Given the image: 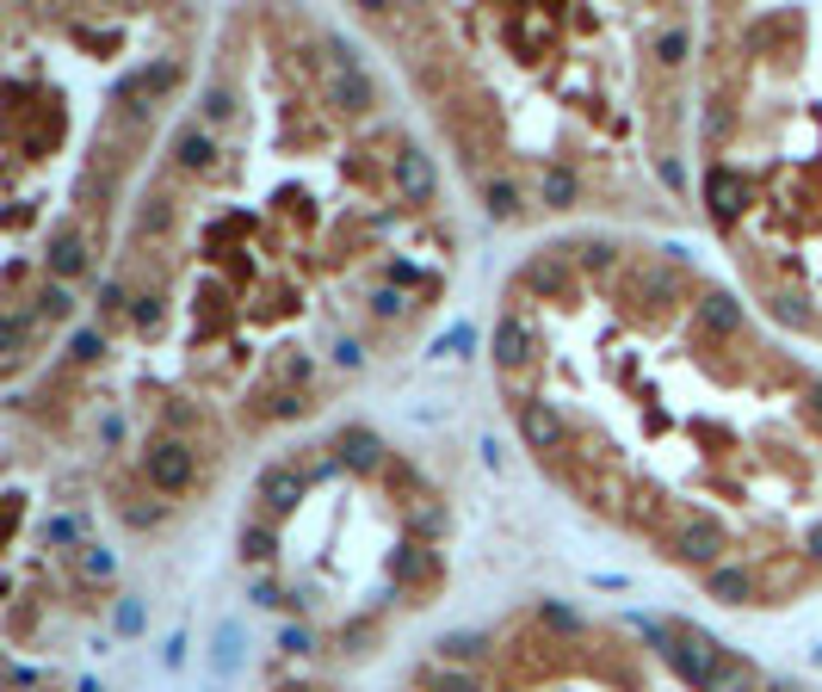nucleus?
Here are the masks:
<instances>
[{
  "instance_id": "6",
  "label": "nucleus",
  "mask_w": 822,
  "mask_h": 692,
  "mask_svg": "<svg viewBox=\"0 0 822 692\" xmlns=\"http://www.w3.org/2000/svg\"><path fill=\"white\" fill-rule=\"evenodd\" d=\"M717 655H724V643H711L706 631H692V625H680L662 662H668V668L680 674L687 687H699V692H706V687H711V668H717Z\"/></svg>"
},
{
  "instance_id": "44",
  "label": "nucleus",
  "mask_w": 822,
  "mask_h": 692,
  "mask_svg": "<svg viewBox=\"0 0 822 692\" xmlns=\"http://www.w3.org/2000/svg\"><path fill=\"white\" fill-rule=\"evenodd\" d=\"M334 366H341V371H359V366H365V346H359V341H334Z\"/></svg>"
},
{
  "instance_id": "48",
  "label": "nucleus",
  "mask_w": 822,
  "mask_h": 692,
  "mask_svg": "<svg viewBox=\"0 0 822 692\" xmlns=\"http://www.w3.org/2000/svg\"><path fill=\"white\" fill-rule=\"evenodd\" d=\"M803 557H810V563H822V519L810 526V532H803Z\"/></svg>"
},
{
  "instance_id": "46",
  "label": "nucleus",
  "mask_w": 822,
  "mask_h": 692,
  "mask_svg": "<svg viewBox=\"0 0 822 692\" xmlns=\"http://www.w3.org/2000/svg\"><path fill=\"white\" fill-rule=\"evenodd\" d=\"M445 346H452V353H464V346H477V334H470V328H452V334H440V341H433V353H445Z\"/></svg>"
},
{
  "instance_id": "39",
  "label": "nucleus",
  "mask_w": 822,
  "mask_h": 692,
  "mask_svg": "<svg viewBox=\"0 0 822 692\" xmlns=\"http://www.w3.org/2000/svg\"><path fill=\"white\" fill-rule=\"evenodd\" d=\"M773 316H780V322H792V328H803V322H810V309H803V297H792V291H780V297H773Z\"/></svg>"
},
{
  "instance_id": "3",
  "label": "nucleus",
  "mask_w": 822,
  "mask_h": 692,
  "mask_svg": "<svg viewBox=\"0 0 822 692\" xmlns=\"http://www.w3.org/2000/svg\"><path fill=\"white\" fill-rule=\"evenodd\" d=\"M489 353H495L501 378H519V371L538 359V328L519 316V309H501L495 328H489Z\"/></svg>"
},
{
  "instance_id": "22",
  "label": "nucleus",
  "mask_w": 822,
  "mask_h": 692,
  "mask_svg": "<svg viewBox=\"0 0 822 692\" xmlns=\"http://www.w3.org/2000/svg\"><path fill=\"white\" fill-rule=\"evenodd\" d=\"M235 551H242V563L267 569V563L279 557V532H272V519H242V532H235Z\"/></svg>"
},
{
  "instance_id": "17",
  "label": "nucleus",
  "mask_w": 822,
  "mask_h": 692,
  "mask_svg": "<svg viewBox=\"0 0 822 692\" xmlns=\"http://www.w3.org/2000/svg\"><path fill=\"white\" fill-rule=\"evenodd\" d=\"M625 291L637 297V309H643V297H650V309H668V304H680V272L674 267H643V272H631Z\"/></svg>"
},
{
  "instance_id": "25",
  "label": "nucleus",
  "mask_w": 822,
  "mask_h": 692,
  "mask_svg": "<svg viewBox=\"0 0 822 692\" xmlns=\"http://www.w3.org/2000/svg\"><path fill=\"white\" fill-rule=\"evenodd\" d=\"M706 692H754V662H743L736 650H724L717 655V668H711Z\"/></svg>"
},
{
  "instance_id": "40",
  "label": "nucleus",
  "mask_w": 822,
  "mask_h": 692,
  "mask_svg": "<svg viewBox=\"0 0 822 692\" xmlns=\"http://www.w3.org/2000/svg\"><path fill=\"white\" fill-rule=\"evenodd\" d=\"M248 600L254 606H297V594H279V581H267V576L248 588Z\"/></svg>"
},
{
  "instance_id": "34",
  "label": "nucleus",
  "mask_w": 822,
  "mask_h": 692,
  "mask_svg": "<svg viewBox=\"0 0 822 692\" xmlns=\"http://www.w3.org/2000/svg\"><path fill=\"white\" fill-rule=\"evenodd\" d=\"M75 569H81L87 581H112V576H118V557L106 551V544H81V551H75Z\"/></svg>"
},
{
  "instance_id": "20",
  "label": "nucleus",
  "mask_w": 822,
  "mask_h": 692,
  "mask_svg": "<svg viewBox=\"0 0 822 692\" xmlns=\"http://www.w3.org/2000/svg\"><path fill=\"white\" fill-rule=\"evenodd\" d=\"M706 205H711V217H717V223H729V217L743 211V173L717 161V168L706 173Z\"/></svg>"
},
{
  "instance_id": "11",
  "label": "nucleus",
  "mask_w": 822,
  "mask_h": 692,
  "mask_svg": "<svg viewBox=\"0 0 822 692\" xmlns=\"http://www.w3.org/2000/svg\"><path fill=\"white\" fill-rule=\"evenodd\" d=\"M322 99H328L341 118H371V106H378V87H371V75H365V69H346V75H328Z\"/></svg>"
},
{
  "instance_id": "1",
  "label": "nucleus",
  "mask_w": 822,
  "mask_h": 692,
  "mask_svg": "<svg viewBox=\"0 0 822 692\" xmlns=\"http://www.w3.org/2000/svg\"><path fill=\"white\" fill-rule=\"evenodd\" d=\"M724 551H729V532L706 514V507H699V514H687V519H680V526L668 532V557H674V563H687V569H706V576L729 563Z\"/></svg>"
},
{
  "instance_id": "28",
  "label": "nucleus",
  "mask_w": 822,
  "mask_h": 692,
  "mask_svg": "<svg viewBox=\"0 0 822 692\" xmlns=\"http://www.w3.org/2000/svg\"><path fill=\"white\" fill-rule=\"evenodd\" d=\"M161 322H168V297H161V291H136L131 297V328L136 334H161Z\"/></svg>"
},
{
  "instance_id": "19",
  "label": "nucleus",
  "mask_w": 822,
  "mask_h": 692,
  "mask_svg": "<svg viewBox=\"0 0 822 692\" xmlns=\"http://www.w3.org/2000/svg\"><path fill=\"white\" fill-rule=\"evenodd\" d=\"M433 569H440V557H433L421 539H402L396 557H390V581H396V588H421Z\"/></svg>"
},
{
  "instance_id": "41",
  "label": "nucleus",
  "mask_w": 822,
  "mask_h": 692,
  "mask_svg": "<svg viewBox=\"0 0 822 692\" xmlns=\"http://www.w3.org/2000/svg\"><path fill=\"white\" fill-rule=\"evenodd\" d=\"M440 532H445V514H440V507H415V539H440Z\"/></svg>"
},
{
  "instance_id": "8",
  "label": "nucleus",
  "mask_w": 822,
  "mask_h": 692,
  "mask_svg": "<svg viewBox=\"0 0 822 692\" xmlns=\"http://www.w3.org/2000/svg\"><path fill=\"white\" fill-rule=\"evenodd\" d=\"M519 440H526V452H538V458H544V452H563V445H569V421H563V408L544 403V396L526 403V408H519Z\"/></svg>"
},
{
  "instance_id": "9",
  "label": "nucleus",
  "mask_w": 822,
  "mask_h": 692,
  "mask_svg": "<svg viewBox=\"0 0 822 692\" xmlns=\"http://www.w3.org/2000/svg\"><path fill=\"white\" fill-rule=\"evenodd\" d=\"M254 495H260L267 514H297V501L309 495V477L297 470V464H267L260 482H254Z\"/></svg>"
},
{
  "instance_id": "49",
  "label": "nucleus",
  "mask_w": 822,
  "mask_h": 692,
  "mask_svg": "<svg viewBox=\"0 0 822 692\" xmlns=\"http://www.w3.org/2000/svg\"><path fill=\"white\" fill-rule=\"evenodd\" d=\"M706 131H711V136L729 131V112H724V106H711V112H706Z\"/></svg>"
},
{
  "instance_id": "30",
  "label": "nucleus",
  "mask_w": 822,
  "mask_h": 692,
  "mask_svg": "<svg viewBox=\"0 0 822 692\" xmlns=\"http://www.w3.org/2000/svg\"><path fill=\"white\" fill-rule=\"evenodd\" d=\"M38 316L44 322H69V316H75V291L57 285V279H44L38 285Z\"/></svg>"
},
{
  "instance_id": "7",
  "label": "nucleus",
  "mask_w": 822,
  "mask_h": 692,
  "mask_svg": "<svg viewBox=\"0 0 822 692\" xmlns=\"http://www.w3.org/2000/svg\"><path fill=\"white\" fill-rule=\"evenodd\" d=\"M692 328H699V341H736L748 328V304L736 291H706L692 304Z\"/></svg>"
},
{
  "instance_id": "51",
  "label": "nucleus",
  "mask_w": 822,
  "mask_h": 692,
  "mask_svg": "<svg viewBox=\"0 0 822 692\" xmlns=\"http://www.w3.org/2000/svg\"><path fill=\"white\" fill-rule=\"evenodd\" d=\"M803 403H810V415L822 421V378H810V390H803Z\"/></svg>"
},
{
  "instance_id": "47",
  "label": "nucleus",
  "mask_w": 822,
  "mask_h": 692,
  "mask_svg": "<svg viewBox=\"0 0 822 692\" xmlns=\"http://www.w3.org/2000/svg\"><path fill=\"white\" fill-rule=\"evenodd\" d=\"M477 452H482V464H489V470H507V452H501V440H495V433H489V440H482Z\"/></svg>"
},
{
  "instance_id": "15",
  "label": "nucleus",
  "mask_w": 822,
  "mask_h": 692,
  "mask_svg": "<svg viewBox=\"0 0 822 692\" xmlns=\"http://www.w3.org/2000/svg\"><path fill=\"white\" fill-rule=\"evenodd\" d=\"M173 168L180 173H217V136L205 124H186L173 136Z\"/></svg>"
},
{
  "instance_id": "36",
  "label": "nucleus",
  "mask_w": 822,
  "mask_h": 692,
  "mask_svg": "<svg viewBox=\"0 0 822 692\" xmlns=\"http://www.w3.org/2000/svg\"><path fill=\"white\" fill-rule=\"evenodd\" d=\"M50 551H81V519H69V514H57V519H44V532H38Z\"/></svg>"
},
{
  "instance_id": "50",
  "label": "nucleus",
  "mask_w": 822,
  "mask_h": 692,
  "mask_svg": "<svg viewBox=\"0 0 822 692\" xmlns=\"http://www.w3.org/2000/svg\"><path fill=\"white\" fill-rule=\"evenodd\" d=\"M124 519H131V526H161V507H131Z\"/></svg>"
},
{
  "instance_id": "24",
  "label": "nucleus",
  "mask_w": 822,
  "mask_h": 692,
  "mask_svg": "<svg viewBox=\"0 0 822 692\" xmlns=\"http://www.w3.org/2000/svg\"><path fill=\"white\" fill-rule=\"evenodd\" d=\"M421 692H489L477 668H452V662H433L421 674Z\"/></svg>"
},
{
  "instance_id": "45",
  "label": "nucleus",
  "mask_w": 822,
  "mask_h": 692,
  "mask_svg": "<svg viewBox=\"0 0 822 692\" xmlns=\"http://www.w3.org/2000/svg\"><path fill=\"white\" fill-rule=\"evenodd\" d=\"M655 173L668 180L674 193H687V173H680V161H674V155H655Z\"/></svg>"
},
{
  "instance_id": "43",
  "label": "nucleus",
  "mask_w": 822,
  "mask_h": 692,
  "mask_svg": "<svg viewBox=\"0 0 822 692\" xmlns=\"http://www.w3.org/2000/svg\"><path fill=\"white\" fill-rule=\"evenodd\" d=\"M371 316H383V322H390V316H402V291H371Z\"/></svg>"
},
{
  "instance_id": "14",
  "label": "nucleus",
  "mask_w": 822,
  "mask_h": 692,
  "mask_svg": "<svg viewBox=\"0 0 822 692\" xmlns=\"http://www.w3.org/2000/svg\"><path fill=\"white\" fill-rule=\"evenodd\" d=\"M482 211H489V223H519L526 217V186L514 173H489L482 180Z\"/></svg>"
},
{
  "instance_id": "31",
  "label": "nucleus",
  "mask_w": 822,
  "mask_h": 692,
  "mask_svg": "<svg viewBox=\"0 0 822 692\" xmlns=\"http://www.w3.org/2000/svg\"><path fill=\"white\" fill-rule=\"evenodd\" d=\"M198 118H205V131H223L235 118V94L230 87H205V94H198Z\"/></svg>"
},
{
  "instance_id": "10",
  "label": "nucleus",
  "mask_w": 822,
  "mask_h": 692,
  "mask_svg": "<svg viewBox=\"0 0 822 692\" xmlns=\"http://www.w3.org/2000/svg\"><path fill=\"white\" fill-rule=\"evenodd\" d=\"M87 267H94V260H87V235H81L75 223H62V230L50 235V248H44V279L69 285V279H81Z\"/></svg>"
},
{
  "instance_id": "33",
  "label": "nucleus",
  "mask_w": 822,
  "mask_h": 692,
  "mask_svg": "<svg viewBox=\"0 0 822 692\" xmlns=\"http://www.w3.org/2000/svg\"><path fill=\"white\" fill-rule=\"evenodd\" d=\"M687 57H692V32L687 25H668V32L655 38V62H662V69H680Z\"/></svg>"
},
{
  "instance_id": "16",
  "label": "nucleus",
  "mask_w": 822,
  "mask_h": 692,
  "mask_svg": "<svg viewBox=\"0 0 822 692\" xmlns=\"http://www.w3.org/2000/svg\"><path fill=\"white\" fill-rule=\"evenodd\" d=\"M706 594L717 600V606H748V600L761 594V581H754V569H743V563H724V569L706 576Z\"/></svg>"
},
{
  "instance_id": "4",
  "label": "nucleus",
  "mask_w": 822,
  "mask_h": 692,
  "mask_svg": "<svg viewBox=\"0 0 822 692\" xmlns=\"http://www.w3.org/2000/svg\"><path fill=\"white\" fill-rule=\"evenodd\" d=\"M390 186H396V205L427 211V205L440 198V168H433V155L427 149H396L390 155Z\"/></svg>"
},
{
  "instance_id": "29",
  "label": "nucleus",
  "mask_w": 822,
  "mask_h": 692,
  "mask_svg": "<svg viewBox=\"0 0 822 692\" xmlns=\"http://www.w3.org/2000/svg\"><path fill=\"white\" fill-rule=\"evenodd\" d=\"M25 334H32V309H7V322H0V353H7V366L25 359Z\"/></svg>"
},
{
  "instance_id": "21",
  "label": "nucleus",
  "mask_w": 822,
  "mask_h": 692,
  "mask_svg": "<svg viewBox=\"0 0 822 692\" xmlns=\"http://www.w3.org/2000/svg\"><path fill=\"white\" fill-rule=\"evenodd\" d=\"M173 87H180V62H149V69H136V75L118 81V99H136V94L161 99V94H173Z\"/></svg>"
},
{
  "instance_id": "13",
  "label": "nucleus",
  "mask_w": 822,
  "mask_h": 692,
  "mask_svg": "<svg viewBox=\"0 0 822 692\" xmlns=\"http://www.w3.org/2000/svg\"><path fill=\"white\" fill-rule=\"evenodd\" d=\"M538 205H544V211H575V205H581V173H575L569 161H544V168H538Z\"/></svg>"
},
{
  "instance_id": "38",
  "label": "nucleus",
  "mask_w": 822,
  "mask_h": 692,
  "mask_svg": "<svg viewBox=\"0 0 822 692\" xmlns=\"http://www.w3.org/2000/svg\"><path fill=\"white\" fill-rule=\"evenodd\" d=\"M279 650H285V655H309V650H316V631H309V625H285V631H279Z\"/></svg>"
},
{
  "instance_id": "23",
  "label": "nucleus",
  "mask_w": 822,
  "mask_h": 692,
  "mask_svg": "<svg viewBox=\"0 0 822 692\" xmlns=\"http://www.w3.org/2000/svg\"><path fill=\"white\" fill-rule=\"evenodd\" d=\"M489 650H495V637H489V631H452V637H440V655H433V662H452V668H477Z\"/></svg>"
},
{
  "instance_id": "12",
  "label": "nucleus",
  "mask_w": 822,
  "mask_h": 692,
  "mask_svg": "<svg viewBox=\"0 0 822 692\" xmlns=\"http://www.w3.org/2000/svg\"><path fill=\"white\" fill-rule=\"evenodd\" d=\"M334 458H341V470L371 477V470H383V440L371 427H341V433H334Z\"/></svg>"
},
{
  "instance_id": "27",
  "label": "nucleus",
  "mask_w": 822,
  "mask_h": 692,
  "mask_svg": "<svg viewBox=\"0 0 822 692\" xmlns=\"http://www.w3.org/2000/svg\"><path fill=\"white\" fill-rule=\"evenodd\" d=\"M532 618L544 625V631H556V637H581V631H588V618L575 613V606H563V600H551V594L532 606Z\"/></svg>"
},
{
  "instance_id": "5",
  "label": "nucleus",
  "mask_w": 822,
  "mask_h": 692,
  "mask_svg": "<svg viewBox=\"0 0 822 692\" xmlns=\"http://www.w3.org/2000/svg\"><path fill=\"white\" fill-rule=\"evenodd\" d=\"M519 291L551 297V304H575V260L563 248H538L532 260L519 267Z\"/></svg>"
},
{
  "instance_id": "26",
  "label": "nucleus",
  "mask_w": 822,
  "mask_h": 692,
  "mask_svg": "<svg viewBox=\"0 0 822 692\" xmlns=\"http://www.w3.org/2000/svg\"><path fill=\"white\" fill-rule=\"evenodd\" d=\"M211 668H217V680H230V674L242 668V625H235V618H223V625H217V637H211Z\"/></svg>"
},
{
  "instance_id": "52",
  "label": "nucleus",
  "mask_w": 822,
  "mask_h": 692,
  "mask_svg": "<svg viewBox=\"0 0 822 692\" xmlns=\"http://www.w3.org/2000/svg\"><path fill=\"white\" fill-rule=\"evenodd\" d=\"M291 692H297V687H291Z\"/></svg>"
},
{
  "instance_id": "32",
  "label": "nucleus",
  "mask_w": 822,
  "mask_h": 692,
  "mask_svg": "<svg viewBox=\"0 0 822 692\" xmlns=\"http://www.w3.org/2000/svg\"><path fill=\"white\" fill-rule=\"evenodd\" d=\"M173 230V198H143V211H136V235H155V242H161V235Z\"/></svg>"
},
{
  "instance_id": "35",
  "label": "nucleus",
  "mask_w": 822,
  "mask_h": 692,
  "mask_svg": "<svg viewBox=\"0 0 822 692\" xmlns=\"http://www.w3.org/2000/svg\"><path fill=\"white\" fill-rule=\"evenodd\" d=\"M69 359H75V366H99V359H106V328H75V334H69Z\"/></svg>"
},
{
  "instance_id": "42",
  "label": "nucleus",
  "mask_w": 822,
  "mask_h": 692,
  "mask_svg": "<svg viewBox=\"0 0 822 692\" xmlns=\"http://www.w3.org/2000/svg\"><path fill=\"white\" fill-rule=\"evenodd\" d=\"M112 625H118L124 637H136V631H143V606H136V600H118V618H112Z\"/></svg>"
},
{
  "instance_id": "2",
  "label": "nucleus",
  "mask_w": 822,
  "mask_h": 692,
  "mask_svg": "<svg viewBox=\"0 0 822 692\" xmlns=\"http://www.w3.org/2000/svg\"><path fill=\"white\" fill-rule=\"evenodd\" d=\"M143 477H149L155 495H186L192 482H198V452H192L186 440H149Z\"/></svg>"
},
{
  "instance_id": "18",
  "label": "nucleus",
  "mask_w": 822,
  "mask_h": 692,
  "mask_svg": "<svg viewBox=\"0 0 822 692\" xmlns=\"http://www.w3.org/2000/svg\"><path fill=\"white\" fill-rule=\"evenodd\" d=\"M569 260H575V272H588V279H612V272L625 267V254H618L612 235H581Z\"/></svg>"
},
{
  "instance_id": "37",
  "label": "nucleus",
  "mask_w": 822,
  "mask_h": 692,
  "mask_svg": "<svg viewBox=\"0 0 822 692\" xmlns=\"http://www.w3.org/2000/svg\"><path fill=\"white\" fill-rule=\"evenodd\" d=\"M99 316H131V291H124V279H99Z\"/></svg>"
}]
</instances>
